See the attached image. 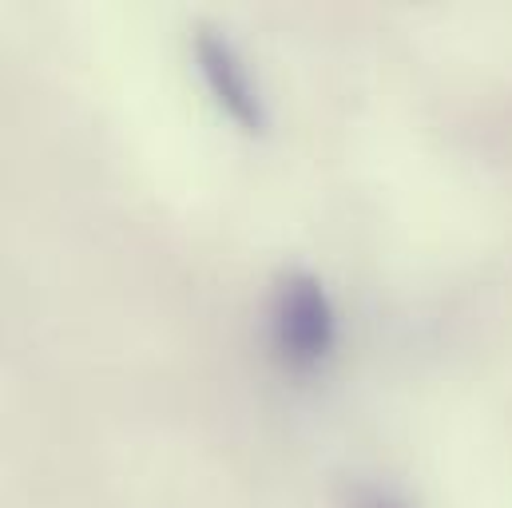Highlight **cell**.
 <instances>
[{
    "instance_id": "3957f363",
    "label": "cell",
    "mask_w": 512,
    "mask_h": 508,
    "mask_svg": "<svg viewBox=\"0 0 512 508\" xmlns=\"http://www.w3.org/2000/svg\"><path fill=\"white\" fill-rule=\"evenodd\" d=\"M346 508H409L401 497L385 493V489H374V485H354L346 493Z\"/></svg>"
},
{
    "instance_id": "7a4b0ae2",
    "label": "cell",
    "mask_w": 512,
    "mask_h": 508,
    "mask_svg": "<svg viewBox=\"0 0 512 508\" xmlns=\"http://www.w3.org/2000/svg\"><path fill=\"white\" fill-rule=\"evenodd\" d=\"M195 60H199V72H203L215 104L243 127L247 135H266L270 112H266V100L258 92L247 60L239 56V48L223 32L199 28V36H195Z\"/></svg>"
},
{
    "instance_id": "6da1fadb",
    "label": "cell",
    "mask_w": 512,
    "mask_h": 508,
    "mask_svg": "<svg viewBox=\"0 0 512 508\" xmlns=\"http://www.w3.org/2000/svg\"><path fill=\"white\" fill-rule=\"evenodd\" d=\"M270 334H274L278 358L290 370H314L334 354V346H338V310H334L318 274H310V270L282 274V282L274 290Z\"/></svg>"
}]
</instances>
